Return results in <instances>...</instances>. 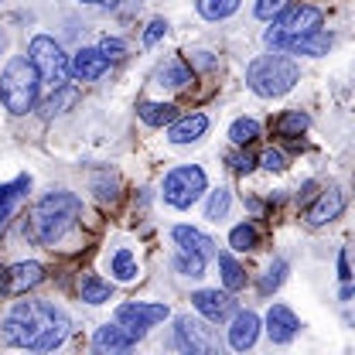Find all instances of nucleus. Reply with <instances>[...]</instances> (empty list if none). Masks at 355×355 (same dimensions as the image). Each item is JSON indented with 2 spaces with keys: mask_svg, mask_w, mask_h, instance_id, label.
I'll list each match as a JSON object with an SVG mask.
<instances>
[{
  "mask_svg": "<svg viewBox=\"0 0 355 355\" xmlns=\"http://www.w3.org/2000/svg\"><path fill=\"white\" fill-rule=\"evenodd\" d=\"M28 62H31V69L38 72L42 83H48L51 89L65 86V79H69V58H65L62 44L55 42V38L38 35L35 42L28 44Z\"/></svg>",
  "mask_w": 355,
  "mask_h": 355,
  "instance_id": "6",
  "label": "nucleus"
},
{
  "mask_svg": "<svg viewBox=\"0 0 355 355\" xmlns=\"http://www.w3.org/2000/svg\"><path fill=\"white\" fill-rule=\"evenodd\" d=\"M229 164H232L236 175H250V171L257 168V161H253L250 150H236V154H229Z\"/></svg>",
  "mask_w": 355,
  "mask_h": 355,
  "instance_id": "35",
  "label": "nucleus"
},
{
  "mask_svg": "<svg viewBox=\"0 0 355 355\" xmlns=\"http://www.w3.org/2000/svg\"><path fill=\"white\" fill-rule=\"evenodd\" d=\"M205 191V171L198 164H181L164 178V202L175 209H191Z\"/></svg>",
  "mask_w": 355,
  "mask_h": 355,
  "instance_id": "7",
  "label": "nucleus"
},
{
  "mask_svg": "<svg viewBox=\"0 0 355 355\" xmlns=\"http://www.w3.org/2000/svg\"><path fill=\"white\" fill-rule=\"evenodd\" d=\"M297 79H301V69H297L287 55H280V51L253 58L250 69H246L250 89H253L257 96H263V99H277V96L291 92Z\"/></svg>",
  "mask_w": 355,
  "mask_h": 355,
  "instance_id": "3",
  "label": "nucleus"
},
{
  "mask_svg": "<svg viewBox=\"0 0 355 355\" xmlns=\"http://www.w3.org/2000/svg\"><path fill=\"white\" fill-rule=\"evenodd\" d=\"M69 314L48 301H17L0 324L3 345L28 349V352H51L69 338Z\"/></svg>",
  "mask_w": 355,
  "mask_h": 355,
  "instance_id": "1",
  "label": "nucleus"
},
{
  "mask_svg": "<svg viewBox=\"0 0 355 355\" xmlns=\"http://www.w3.org/2000/svg\"><path fill=\"white\" fill-rule=\"evenodd\" d=\"M219 270H222V284H225V291H243L246 287V273H243V266L236 263L229 253H219Z\"/></svg>",
  "mask_w": 355,
  "mask_h": 355,
  "instance_id": "26",
  "label": "nucleus"
},
{
  "mask_svg": "<svg viewBox=\"0 0 355 355\" xmlns=\"http://www.w3.org/2000/svg\"><path fill=\"white\" fill-rule=\"evenodd\" d=\"M110 270L116 273V280H133V277H137V257H133L130 250H116Z\"/></svg>",
  "mask_w": 355,
  "mask_h": 355,
  "instance_id": "32",
  "label": "nucleus"
},
{
  "mask_svg": "<svg viewBox=\"0 0 355 355\" xmlns=\"http://www.w3.org/2000/svg\"><path fill=\"white\" fill-rule=\"evenodd\" d=\"M44 280V266L28 260V263H14L7 270V294H24L31 287H38Z\"/></svg>",
  "mask_w": 355,
  "mask_h": 355,
  "instance_id": "16",
  "label": "nucleus"
},
{
  "mask_svg": "<svg viewBox=\"0 0 355 355\" xmlns=\"http://www.w3.org/2000/svg\"><path fill=\"white\" fill-rule=\"evenodd\" d=\"M83 3H96V7H116L120 0H83Z\"/></svg>",
  "mask_w": 355,
  "mask_h": 355,
  "instance_id": "41",
  "label": "nucleus"
},
{
  "mask_svg": "<svg viewBox=\"0 0 355 355\" xmlns=\"http://www.w3.org/2000/svg\"><path fill=\"white\" fill-rule=\"evenodd\" d=\"M137 116L147 123V127H171L178 120V106L171 103H150V99H144L140 106H137Z\"/></svg>",
  "mask_w": 355,
  "mask_h": 355,
  "instance_id": "21",
  "label": "nucleus"
},
{
  "mask_svg": "<svg viewBox=\"0 0 355 355\" xmlns=\"http://www.w3.org/2000/svg\"><path fill=\"white\" fill-rule=\"evenodd\" d=\"M229 205H232V195H229L225 188H219V191H212V198H209V205H205V216L212 222H219V219H225Z\"/></svg>",
  "mask_w": 355,
  "mask_h": 355,
  "instance_id": "33",
  "label": "nucleus"
},
{
  "mask_svg": "<svg viewBox=\"0 0 355 355\" xmlns=\"http://www.w3.org/2000/svg\"><path fill=\"white\" fill-rule=\"evenodd\" d=\"M260 164H263L266 171H284V168H287V157H284L280 150H273V147H270L263 157H260Z\"/></svg>",
  "mask_w": 355,
  "mask_h": 355,
  "instance_id": "38",
  "label": "nucleus"
},
{
  "mask_svg": "<svg viewBox=\"0 0 355 355\" xmlns=\"http://www.w3.org/2000/svg\"><path fill=\"white\" fill-rule=\"evenodd\" d=\"M257 335H260V318L253 311H239L232 318V328H229V345L236 352H246L257 345Z\"/></svg>",
  "mask_w": 355,
  "mask_h": 355,
  "instance_id": "15",
  "label": "nucleus"
},
{
  "mask_svg": "<svg viewBox=\"0 0 355 355\" xmlns=\"http://www.w3.org/2000/svg\"><path fill=\"white\" fill-rule=\"evenodd\" d=\"M191 304H195V311H198L205 321H225V318L236 311V301H232L225 291H195V294H191Z\"/></svg>",
  "mask_w": 355,
  "mask_h": 355,
  "instance_id": "12",
  "label": "nucleus"
},
{
  "mask_svg": "<svg viewBox=\"0 0 355 355\" xmlns=\"http://www.w3.org/2000/svg\"><path fill=\"white\" fill-rule=\"evenodd\" d=\"M308 113H301V110H287V113H280L277 116V123H273V130L277 137H301V133L308 130Z\"/></svg>",
  "mask_w": 355,
  "mask_h": 355,
  "instance_id": "23",
  "label": "nucleus"
},
{
  "mask_svg": "<svg viewBox=\"0 0 355 355\" xmlns=\"http://www.w3.org/2000/svg\"><path fill=\"white\" fill-rule=\"evenodd\" d=\"M229 246H232L236 253L257 250V246H260V232H257V225H250V222H239V225L229 232Z\"/></svg>",
  "mask_w": 355,
  "mask_h": 355,
  "instance_id": "25",
  "label": "nucleus"
},
{
  "mask_svg": "<svg viewBox=\"0 0 355 355\" xmlns=\"http://www.w3.org/2000/svg\"><path fill=\"white\" fill-rule=\"evenodd\" d=\"M205 130H209V116H205V113H191V116L171 123L168 140H171V144H191V140H198Z\"/></svg>",
  "mask_w": 355,
  "mask_h": 355,
  "instance_id": "20",
  "label": "nucleus"
},
{
  "mask_svg": "<svg viewBox=\"0 0 355 355\" xmlns=\"http://www.w3.org/2000/svg\"><path fill=\"white\" fill-rule=\"evenodd\" d=\"M38 86H42V79L31 69V62L28 58H10L3 76H0V99L14 116H24L38 103Z\"/></svg>",
  "mask_w": 355,
  "mask_h": 355,
  "instance_id": "4",
  "label": "nucleus"
},
{
  "mask_svg": "<svg viewBox=\"0 0 355 355\" xmlns=\"http://www.w3.org/2000/svg\"><path fill=\"white\" fill-rule=\"evenodd\" d=\"M171 239L178 243V250H184V253H198V257H205V260L216 253V243H212L205 232L191 229V225H175V229H171Z\"/></svg>",
  "mask_w": 355,
  "mask_h": 355,
  "instance_id": "18",
  "label": "nucleus"
},
{
  "mask_svg": "<svg viewBox=\"0 0 355 355\" xmlns=\"http://www.w3.org/2000/svg\"><path fill=\"white\" fill-rule=\"evenodd\" d=\"M257 137H260V123L250 120V116H239V120L229 127V140H232L236 147H250Z\"/></svg>",
  "mask_w": 355,
  "mask_h": 355,
  "instance_id": "28",
  "label": "nucleus"
},
{
  "mask_svg": "<svg viewBox=\"0 0 355 355\" xmlns=\"http://www.w3.org/2000/svg\"><path fill=\"white\" fill-rule=\"evenodd\" d=\"M291 7V0H257V17L260 21H273L277 14H284Z\"/></svg>",
  "mask_w": 355,
  "mask_h": 355,
  "instance_id": "34",
  "label": "nucleus"
},
{
  "mask_svg": "<svg viewBox=\"0 0 355 355\" xmlns=\"http://www.w3.org/2000/svg\"><path fill=\"white\" fill-rule=\"evenodd\" d=\"M239 10V0H198V14L205 21H222Z\"/></svg>",
  "mask_w": 355,
  "mask_h": 355,
  "instance_id": "30",
  "label": "nucleus"
},
{
  "mask_svg": "<svg viewBox=\"0 0 355 355\" xmlns=\"http://www.w3.org/2000/svg\"><path fill=\"white\" fill-rule=\"evenodd\" d=\"M342 209H345V191H342V188H328V191L318 195V202L304 212V219H308V225L318 229V225H328V222L338 219Z\"/></svg>",
  "mask_w": 355,
  "mask_h": 355,
  "instance_id": "11",
  "label": "nucleus"
},
{
  "mask_svg": "<svg viewBox=\"0 0 355 355\" xmlns=\"http://www.w3.org/2000/svg\"><path fill=\"white\" fill-rule=\"evenodd\" d=\"M106 69H110V62H106V55H103L99 48H83V51L69 62V76L79 79V83H96Z\"/></svg>",
  "mask_w": 355,
  "mask_h": 355,
  "instance_id": "13",
  "label": "nucleus"
},
{
  "mask_svg": "<svg viewBox=\"0 0 355 355\" xmlns=\"http://www.w3.org/2000/svg\"><path fill=\"white\" fill-rule=\"evenodd\" d=\"M164 31H168V21H164V17H154V21L147 24V31H144V44H147V48L157 44L164 38Z\"/></svg>",
  "mask_w": 355,
  "mask_h": 355,
  "instance_id": "37",
  "label": "nucleus"
},
{
  "mask_svg": "<svg viewBox=\"0 0 355 355\" xmlns=\"http://www.w3.org/2000/svg\"><path fill=\"white\" fill-rule=\"evenodd\" d=\"M287 280V263L284 260H273V263L266 266V273L260 277V284H257V291L263 294V297H270L273 291H280V284Z\"/></svg>",
  "mask_w": 355,
  "mask_h": 355,
  "instance_id": "29",
  "label": "nucleus"
},
{
  "mask_svg": "<svg viewBox=\"0 0 355 355\" xmlns=\"http://www.w3.org/2000/svg\"><path fill=\"white\" fill-rule=\"evenodd\" d=\"M0 55H3V35H0Z\"/></svg>",
  "mask_w": 355,
  "mask_h": 355,
  "instance_id": "42",
  "label": "nucleus"
},
{
  "mask_svg": "<svg viewBox=\"0 0 355 355\" xmlns=\"http://www.w3.org/2000/svg\"><path fill=\"white\" fill-rule=\"evenodd\" d=\"M133 349V338L120 324H103L92 335V355H127Z\"/></svg>",
  "mask_w": 355,
  "mask_h": 355,
  "instance_id": "14",
  "label": "nucleus"
},
{
  "mask_svg": "<svg viewBox=\"0 0 355 355\" xmlns=\"http://www.w3.org/2000/svg\"><path fill=\"white\" fill-rule=\"evenodd\" d=\"M83 216V198L72 191H48L28 216V239L38 246H55Z\"/></svg>",
  "mask_w": 355,
  "mask_h": 355,
  "instance_id": "2",
  "label": "nucleus"
},
{
  "mask_svg": "<svg viewBox=\"0 0 355 355\" xmlns=\"http://www.w3.org/2000/svg\"><path fill=\"white\" fill-rule=\"evenodd\" d=\"M175 345L181 349V355H225V349L216 338V331L209 324L195 321L191 314H184V318L175 321Z\"/></svg>",
  "mask_w": 355,
  "mask_h": 355,
  "instance_id": "8",
  "label": "nucleus"
},
{
  "mask_svg": "<svg viewBox=\"0 0 355 355\" xmlns=\"http://www.w3.org/2000/svg\"><path fill=\"white\" fill-rule=\"evenodd\" d=\"M181 277H202L205 273V257H198V253H184V250H178L175 260H171Z\"/></svg>",
  "mask_w": 355,
  "mask_h": 355,
  "instance_id": "31",
  "label": "nucleus"
},
{
  "mask_svg": "<svg viewBox=\"0 0 355 355\" xmlns=\"http://www.w3.org/2000/svg\"><path fill=\"white\" fill-rule=\"evenodd\" d=\"M110 294H113V287L103 277H96V273L83 277V301L86 304H103V301H110Z\"/></svg>",
  "mask_w": 355,
  "mask_h": 355,
  "instance_id": "27",
  "label": "nucleus"
},
{
  "mask_svg": "<svg viewBox=\"0 0 355 355\" xmlns=\"http://www.w3.org/2000/svg\"><path fill=\"white\" fill-rule=\"evenodd\" d=\"M31 191V178L28 175H21V178H14L10 184H0V229L7 225V219L17 212V205L24 202V195Z\"/></svg>",
  "mask_w": 355,
  "mask_h": 355,
  "instance_id": "17",
  "label": "nucleus"
},
{
  "mask_svg": "<svg viewBox=\"0 0 355 355\" xmlns=\"http://www.w3.org/2000/svg\"><path fill=\"white\" fill-rule=\"evenodd\" d=\"M154 79H157V86H164V89H184L188 83H191V69H188L181 58H175V62L161 65Z\"/></svg>",
  "mask_w": 355,
  "mask_h": 355,
  "instance_id": "22",
  "label": "nucleus"
},
{
  "mask_svg": "<svg viewBox=\"0 0 355 355\" xmlns=\"http://www.w3.org/2000/svg\"><path fill=\"white\" fill-rule=\"evenodd\" d=\"M328 48H331V35H324V31H311V35H301V38H287L277 51H291V55H311V58H318V55H328Z\"/></svg>",
  "mask_w": 355,
  "mask_h": 355,
  "instance_id": "19",
  "label": "nucleus"
},
{
  "mask_svg": "<svg viewBox=\"0 0 355 355\" xmlns=\"http://www.w3.org/2000/svg\"><path fill=\"white\" fill-rule=\"evenodd\" d=\"M297 328H301V321L287 304H273L266 311V335H270L273 345H287L297 335Z\"/></svg>",
  "mask_w": 355,
  "mask_h": 355,
  "instance_id": "10",
  "label": "nucleus"
},
{
  "mask_svg": "<svg viewBox=\"0 0 355 355\" xmlns=\"http://www.w3.org/2000/svg\"><path fill=\"white\" fill-rule=\"evenodd\" d=\"M99 51L106 55V62H120V58L127 55V44L120 42V38H103V44H99Z\"/></svg>",
  "mask_w": 355,
  "mask_h": 355,
  "instance_id": "36",
  "label": "nucleus"
},
{
  "mask_svg": "<svg viewBox=\"0 0 355 355\" xmlns=\"http://www.w3.org/2000/svg\"><path fill=\"white\" fill-rule=\"evenodd\" d=\"M0 294H7V266L0 263Z\"/></svg>",
  "mask_w": 355,
  "mask_h": 355,
  "instance_id": "40",
  "label": "nucleus"
},
{
  "mask_svg": "<svg viewBox=\"0 0 355 355\" xmlns=\"http://www.w3.org/2000/svg\"><path fill=\"white\" fill-rule=\"evenodd\" d=\"M338 277H342V284H349V280H352V270H349V253H345V250L338 253Z\"/></svg>",
  "mask_w": 355,
  "mask_h": 355,
  "instance_id": "39",
  "label": "nucleus"
},
{
  "mask_svg": "<svg viewBox=\"0 0 355 355\" xmlns=\"http://www.w3.org/2000/svg\"><path fill=\"white\" fill-rule=\"evenodd\" d=\"M168 314H171L168 304H140V301H133V304H120V308H116V324L137 342V338L147 335V328H154V324L164 321Z\"/></svg>",
  "mask_w": 355,
  "mask_h": 355,
  "instance_id": "9",
  "label": "nucleus"
},
{
  "mask_svg": "<svg viewBox=\"0 0 355 355\" xmlns=\"http://www.w3.org/2000/svg\"><path fill=\"white\" fill-rule=\"evenodd\" d=\"M311 31H321V10L311 7V3H297V7H287L284 14L273 17V28L263 38L277 51L287 38H301V35H311Z\"/></svg>",
  "mask_w": 355,
  "mask_h": 355,
  "instance_id": "5",
  "label": "nucleus"
},
{
  "mask_svg": "<svg viewBox=\"0 0 355 355\" xmlns=\"http://www.w3.org/2000/svg\"><path fill=\"white\" fill-rule=\"evenodd\" d=\"M76 103H79V92H76V89L72 86H58L55 89V96L42 103V116L44 120H51L55 113H62L65 106H76Z\"/></svg>",
  "mask_w": 355,
  "mask_h": 355,
  "instance_id": "24",
  "label": "nucleus"
}]
</instances>
